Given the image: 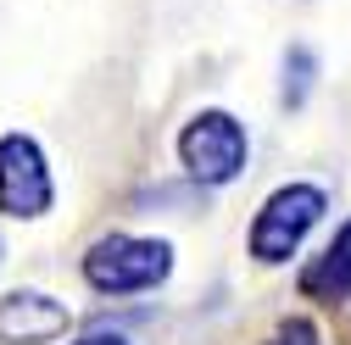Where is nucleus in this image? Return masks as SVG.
Instances as JSON below:
<instances>
[{
  "instance_id": "f257e3e1",
  "label": "nucleus",
  "mask_w": 351,
  "mask_h": 345,
  "mask_svg": "<svg viewBox=\"0 0 351 345\" xmlns=\"http://www.w3.org/2000/svg\"><path fill=\"white\" fill-rule=\"evenodd\" d=\"M173 273V245L145 234H101L84 251V284L101 295H145L167 284Z\"/></svg>"
},
{
  "instance_id": "f03ea898",
  "label": "nucleus",
  "mask_w": 351,
  "mask_h": 345,
  "mask_svg": "<svg viewBox=\"0 0 351 345\" xmlns=\"http://www.w3.org/2000/svg\"><path fill=\"white\" fill-rule=\"evenodd\" d=\"M324 212H329V195L318 184H279L262 201V212L251 218V256L262 268L290 262L301 251V240L324 223Z\"/></svg>"
},
{
  "instance_id": "7ed1b4c3",
  "label": "nucleus",
  "mask_w": 351,
  "mask_h": 345,
  "mask_svg": "<svg viewBox=\"0 0 351 345\" xmlns=\"http://www.w3.org/2000/svg\"><path fill=\"white\" fill-rule=\"evenodd\" d=\"M245 156H251V140H245V123L234 112H195L179 134V162L195 184H234L245 172Z\"/></svg>"
},
{
  "instance_id": "20e7f679",
  "label": "nucleus",
  "mask_w": 351,
  "mask_h": 345,
  "mask_svg": "<svg viewBox=\"0 0 351 345\" xmlns=\"http://www.w3.org/2000/svg\"><path fill=\"white\" fill-rule=\"evenodd\" d=\"M56 201L45 151H39L28 134H6L0 140V212L6 218H45Z\"/></svg>"
},
{
  "instance_id": "39448f33",
  "label": "nucleus",
  "mask_w": 351,
  "mask_h": 345,
  "mask_svg": "<svg viewBox=\"0 0 351 345\" xmlns=\"http://www.w3.org/2000/svg\"><path fill=\"white\" fill-rule=\"evenodd\" d=\"M67 323L73 312L45 290H12L0 301V340L6 345H51L67 334Z\"/></svg>"
},
{
  "instance_id": "423d86ee",
  "label": "nucleus",
  "mask_w": 351,
  "mask_h": 345,
  "mask_svg": "<svg viewBox=\"0 0 351 345\" xmlns=\"http://www.w3.org/2000/svg\"><path fill=\"white\" fill-rule=\"evenodd\" d=\"M301 295H313V301H346L351 295V218L335 229V240L313 256V262L301 268Z\"/></svg>"
},
{
  "instance_id": "0eeeda50",
  "label": "nucleus",
  "mask_w": 351,
  "mask_h": 345,
  "mask_svg": "<svg viewBox=\"0 0 351 345\" xmlns=\"http://www.w3.org/2000/svg\"><path fill=\"white\" fill-rule=\"evenodd\" d=\"M313 78H318V56L306 45H290V56H285V106H301L306 90H313Z\"/></svg>"
},
{
  "instance_id": "6e6552de",
  "label": "nucleus",
  "mask_w": 351,
  "mask_h": 345,
  "mask_svg": "<svg viewBox=\"0 0 351 345\" xmlns=\"http://www.w3.org/2000/svg\"><path fill=\"white\" fill-rule=\"evenodd\" d=\"M262 345H324V334L306 323V318H290V323H279V329L262 340Z\"/></svg>"
},
{
  "instance_id": "1a4fd4ad",
  "label": "nucleus",
  "mask_w": 351,
  "mask_h": 345,
  "mask_svg": "<svg viewBox=\"0 0 351 345\" xmlns=\"http://www.w3.org/2000/svg\"><path fill=\"white\" fill-rule=\"evenodd\" d=\"M73 345H128L123 334H84V340H73Z\"/></svg>"
}]
</instances>
